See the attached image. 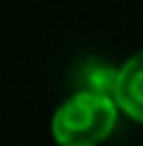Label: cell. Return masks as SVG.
I'll return each mask as SVG.
<instances>
[{"label": "cell", "instance_id": "cell-1", "mask_svg": "<svg viewBox=\"0 0 143 146\" xmlns=\"http://www.w3.org/2000/svg\"><path fill=\"white\" fill-rule=\"evenodd\" d=\"M121 107L115 98L76 90L51 118V132L59 146H101L118 127Z\"/></svg>", "mask_w": 143, "mask_h": 146}, {"label": "cell", "instance_id": "cell-3", "mask_svg": "<svg viewBox=\"0 0 143 146\" xmlns=\"http://www.w3.org/2000/svg\"><path fill=\"white\" fill-rule=\"evenodd\" d=\"M79 90L81 93H95V96H107L115 98V87H118V68H109L98 59H90L81 65V70L76 76Z\"/></svg>", "mask_w": 143, "mask_h": 146}, {"label": "cell", "instance_id": "cell-2", "mask_svg": "<svg viewBox=\"0 0 143 146\" xmlns=\"http://www.w3.org/2000/svg\"><path fill=\"white\" fill-rule=\"evenodd\" d=\"M115 104L126 118L143 124V48L132 54L124 65H118V87Z\"/></svg>", "mask_w": 143, "mask_h": 146}]
</instances>
